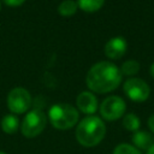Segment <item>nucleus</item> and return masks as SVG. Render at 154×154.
Returning <instances> with one entry per match:
<instances>
[{
  "label": "nucleus",
  "instance_id": "nucleus-1",
  "mask_svg": "<svg viewBox=\"0 0 154 154\" xmlns=\"http://www.w3.org/2000/svg\"><path fill=\"white\" fill-rule=\"evenodd\" d=\"M122 82L120 70L109 61L94 64L85 77V83L91 91L105 94L114 90Z\"/></svg>",
  "mask_w": 154,
  "mask_h": 154
},
{
  "label": "nucleus",
  "instance_id": "nucleus-2",
  "mask_svg": "<svg viewBox=\"0 0 154 154\" xmlns=\"http://www.w3.org/2000/svg\"><path fill=\"white\" fill-rule=\"evenodd\" d=\"M106 135V125L103 120L96 116H88L83 118L76 128L75 136L83 147L97 146Z\"/></svg>",
  "mask_w": 154,
  "mask_h": 154
},
{
  "label": "nucleus",
  "instance_id": "nucleus-3",
  "mask_svg": "<svg viewBox=\"0 0 154 154\" xmlns=\"http://www.w3.org/2000/svg\"><path fill=\"white\" fill-rule=\"evenodd\" d=\"M79 114L76 107L70 103H54L48 111V119L53 128L67 130L73 128L78 122Z\"/></svg>",
  "mask_w": 154,
  "mask_h": 154
},
{
  "label": "nucleus",
  "instance_id": "nucleus-4",
  "mask_svg": "<svg viewBox=\"0 0 154 154\" xmlns=\"http://www.w3.org/2000/svg\"><path fill=\"white\" fill-rule=\"evenodd\" d=\"M47 116L41 109H31L29 111L20 123V131L24 137L34 138L38 136L46 128Z\"/></svg>",
  "mask_w": 154,
  "mask_h": 154
},
{
  "label": "nucleus",
  "instance_id": "nucleus-5",
  "mask_svg": "<svg viewBox=\"0 0 154 154\" xmlns=\"http://www.w3.org/2000/svg\"><path fill=\"white\" fill-rule=\"evenodd\" d=\"M6 102L8 109L13 114H22L29 109L31 105V96L26 89L22 87H17L8 93Z\"/></svg>",
  "mask_w": 154,
  "mask_h": 154
},
{
  "label": "nucleus",
  "instance_id": "nucleus-6",
  "mask_svg": "<svg viewBox=\"0 0 154 154\" xmlns=\"http://www.w3.org/2000/svg\"><path fill=\"white\" fill-rule=\"evenodd\" d=\"M126 109L125 101L120 96H108L100 105V114L105 120L113 122L124 116Z\"/></svg>",
  "mask_w": 154,
  "mask_h": 154
},
{
  "label": "nucleus",
  "instance_id": "nucleus-7",
  "mask_svg": "<svg viewBox=\"0 0 154 154\" xmlns=\"http://www.w3.org/2000/svg\"><path fill=\"white\" fill-rule=\"evenodd\" d=\"M124 93L126 96L135 102H143L149 97V85L141 78H129L124 83Z\"/></svg>",
  "mask_w": 154,
  "mask_h": 154
},
{
  "label": "nucleus",
  "instance_id": "nucleus-8",
  "mask_svg": "<svg viewBox=\"0 0 154 154\" xmlns=\"http://www.w3.org/2000/svg\"><path fill=\"white\" fill-rule=\"evenodd\" d=\"M76 105H77V108L82 113L89 114V116H93L99 107L96 96L90 91L79 93L76 97Z\"/></svg>",
  "mask_w": 154,
  "mask_h": 154
},
{
  "label": "nucleus",
  "instance_id": "nucleus-9",
  "mask_svg": "<svg viewBox=\"0 0 154 154\" xmlns=\"http://www.w3.org/2000/svg\"><path fill=\"white\" fill-rule=\"evenodd\" d=\"M126 48H128L126 40L122 36H116L108 40L107 43L105 45V54L109 59H119L125 54Z\"/></svg>",
  "mask_w": 154,
  "mask_h": 154
},
{
  "label": "nucleus",
  "instance_id": "nucleus-10",
  "mask_svg": "<svg viewBox=\"0 0 154 154\" xmlns=\"http://www.w3.org/2000/svg\"><path fill=\"white\" fill-rule=\"evenodd\" d=\"M132 143H134V147H136L137 149L147 150L154 143V137L152 134L147 131L138 130L132 135Z\"/></svg>",
  "mask_w": 154,
  "mask_h": 154
},
{
  "label": "nucleus",
  "instance_id": "nucleus-11",
  "mask_svg": "<svg viewBox=\"0 0 154 154\" xmlns=\"http://www.w3.org/2000/svg\"><path fill=\"white\" fill-rule=\"evenodd\" d=\"M0 125H1V129L5 134L12 135V134L17 132V130L19 128V120H18L16 114H6L1 119Z\"/></svg>",
  "mask_w": 154,
  "mask_h": 154
},
{
  "label": "nucleus",
  "instance_id": "nucleus-12",
  "mask_svg": "<svg viewBox=\"0 0 154 154\" xmlns=\"http://www.w3.org/2000/svg\"><path fill=\"white\" fill-rule=\"evenodd\" d=\"M123 126L128 131L136 132V131H138V129L141 126V120L135 113H128L123 118Z\"/></svg>",
  "mask_w": 154,
  "mask_h": 154
},
{
  "label": "nucleus",
  "instance_id": "nucleus-13",
  "mask_svg": "<svg viewBox=\"0 0 154 154\" xmlns=\"http://www.w3.org/2000/svg\"><path fill=\"white\" fill-rule=\"evenodd\" d=\"M105 0H77V5L84 12H95L100 10Z\"/></svg>",
  "mask_w": 154,
  "mask_h": 154
},
{
  "label": "nucleus",
  "instance_id": "nucleus-14",
  "mask_svg": "<svg viewBox=\"0 0 154 154\" xmlns=\"http://www.w3.org/2000/svg\"><path fill=\"white\" fill-rule=\"evenodd\" d=\"M77 2L73 0H64L58 6V12L61 16H72L77 11Z\"/></svg>",
  "mask_w": 154,
  "mask_h": 154
},
{
  "label": "nucleus",
  "instance_id": "nucleus-15",
  "mask_svg": "<svg viewBox=\"0 0 154 154\" xmlns=\"http://www.w3.org/2000/svg\"><path fill=\"white\" fill-rule=\"evenodd\" d=\"M140 71V64L136 60H128L123 63L120 67V72L126 76H134Z\"/></svg>",
  "mask_w": 154,
  "mask_h": 154
},
{
  "label": "nucleus",
  "instance_id": "nucleus-16",
  "mask_svg": "<svg viewBox=\"0 0 154 154\" xmlns=\"http://www.w3.org/2000/svg\"><path fill=\"white\" fill-rule=\"evenodd\" d=\"M113 154H142L140 149L129 144V143H120L113 149Z\"/></svg>",
  "mask_w": 154,
  "mask_h": 154
},
{
  "label": "nucleus",
  "instance_id": "nucleus-17",
  "mask_svg": "<svg viewBox=\"0 0 154 154\" xmlns=\"http://www.w3.org/2000/svg\"><path fill=\"white\" fill-rule=\"evenodd\" d=\"M4 4H6L7 6H19L22 5L25 0H2Z\"/></svg>",
  "mask_w": 154,
  "mask_h": 154
},
{
  "label": "nucleus",
  "instance_id": "nucleus-18",
  "mask_svg": "<svg viewBox=\"0 0 154 154\" xmlns=\"http://www.w3.org/2000/svg\"><path fill=\"white\" fill-rule=\"evenodd\" d=\"M148 126H149L150 131L154 132V114L149 117V119H148Z\"/></svg>",
  "mask_w": 154,
  "mask_h": 154
},
{
  "label": "nucleus",
  "instance_id": "nucleus-19",
  "mask_svg": "<svg viewBox=\"0 0 154 154\" xmlns=\"http://www.w3.org/2000/svg\"><path fill=\"white\" fill-rule=\"evenodd\" d=\"M146 154H154V143L146 150Z\"/></svg>",
  "mask_w": 154,
  "mask_h": 154
},
{
  "label": "nucleus",
  "instance_id": "nucleus-20",
  "mask_svg": "<svg viewBox=\"0 0 154 154\" xmlns=\"http://www.w3.org/2000/svg\"><path fill=\"white\" fill-rule=\"evenodd\" d=\"M150 75H152V77L154 78V63H153L152 66H150Z\"/></svg>",
  "mask_w": 154,
  "mask_h": 154
},
{
  "label": "nucleus",
  "instance_id": "nucleus-21",
  "mask_svg": "<svg viewBox=\"0 0 154 154\" xmlns=\"http://www.w3.org/2000/svg\"><path fill=\"white\" fill-rule=\"evenodd\" d=\"M0 154H6V153L5 152H0Z\"/></svg>",
  "mask_w": 154,
  "mask_h": 154
}]
</instances>
